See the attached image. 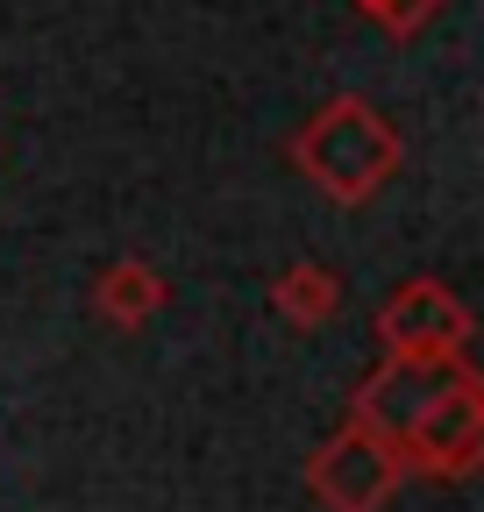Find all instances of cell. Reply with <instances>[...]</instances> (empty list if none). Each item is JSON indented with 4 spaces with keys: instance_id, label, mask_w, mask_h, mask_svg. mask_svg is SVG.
<instances>
[{
    "instance_id": "7a4b0ae2",
    "label": "cell",
    "mask_w": 484,
    "mask_h": 512,
    "mask_svg": "<svg viewBox=\"0 0 484 512\" xmlns=\"http://www.w3.org/2000/svg\"><path fill=\"white\" fill-rule=\"evenodd\" d=\"M406 484V463H399V448L378 441L371 427H342L335 441L314 448V463H307V491L321 512H385Z\"/></svg>"
},
{
    "instance_id": "277c9868",
    "label": "cell",
    "mask_w": 484,
    "mask_h": 512,
    "mask_svg": "<svg viewBox=\"0 0 484 512\" xmlns=\"http://www.w3.org/2000/svg\"><path fill=\"white\" fill-rule=\"evenodd\" d=\"M399 463L406 477H435V484H463L484 463V377H463L399 434Z\"/></svg>"
},
{
    "instance_id": "52a82bcc",
    "label": "cell",
    "mask_w": 484,
    "mask_h": 512,
    "mask_svg": "<svg viewBox=\"0 0 484 512\" xmlns=\"http://www.w3.org/2000/svg\"><path fill=\"white\" fill-rule=\"evenodd\" d=\"M271 313L292 335H314V328H328V320L342 313V278L328 264H285L271 278Z\"/></svg>"
},
{
    "instance_id": "8992f818",
    "label": "cell",
    "mask_w": 484,
    "mask_h": 512,
    "mask_svg": "<svg viewBox=\"0 0 484 512\" xmlns=\"http://www.w3.org/2000/svg\"><path fill=\"white\" fill-rule=\"evenodd\" d=\"M164 306H171V285H164L157 264H143V256H121V264H107L93 278V313L107 320V328H121V335L150 328Z\"/></svg>"
},
{
    "instance_id": "3957f363",
    "label": "cell",
    "mask_w": 484,
    "mask_h": 512,
    "mask_svg": "<svg viewBox=\"0 0 484 512\" xmlns=\"http://www.w3.org/2000/svg\"><path fill=\"white\" fill-rule=\"evenodd\" d=\"M463 377H477V363H470V349H456V356H385L371 377L356 384V427H371L378 441H392L399 448V434L428 413L442 392H456Z\"/></svg>"
},
{
    "instance_id": "5b68a950",
    "label": "cell",
    "mask_w": 484,
    "mask_h": 512,
    "mask_svg": "<svg viewBox=\"0 0 484 512\" xmlns=\"http://www.w3.org/2000/svg\"><path fill=\"white\" fill-rule=\"evenodd\" d=\"M378 342L385 356H456L470 349V306L442 278H406L378 306Z\"/></svg>"
},
{
    "instance_id": "6da1fadb",
    "label": "cell",
    "mask_w": 484,
    "mask_h": 512,
    "mask_svg": "<svg viewBox=\"0 0 484 512\" xmlns=\"http://www.w3.org/2000/svg\"><path fill=\"white\" fill-rule=\"evenodd\" d=\"M292 171L307 178L321 200L335 207H371L378 192L399 178V128L378 100H363V93H335L328 107H314L307 121L292 128V143H285Z\"/></svg>"
}]
</instances>
